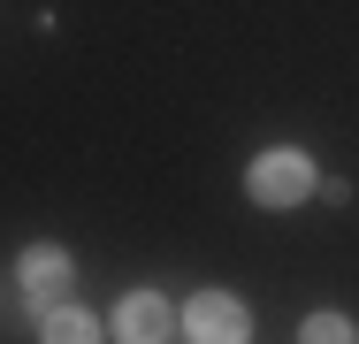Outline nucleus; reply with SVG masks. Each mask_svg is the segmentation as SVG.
I'll return each mask as SVG.
<instances>
[{
  "instance_id": "obj_1",
  "label": "nucleus",
  "mask_w": 359,
  "mask_h": 344,
  "mask_svg": "<svg viewBox=\"0 0 359 344\" xmlns=\"http://www.w3.org/2000/svg\"><path fill=\"white\" fill-rule=\"evenodd\" d=\"M184 329H191V344H245L252 337V314H245L229 291H207V298L184 306Z\"/></svg>"
},
{
  "instance_id": "obj_2",
  "label": "nucleus",
  "mask_w": 359,
  "mask_h": 344,
  "mask_svg": "<svg viewBox=\"0 0 359 344\" xmlns=\"http://www.w3.org/2000/svg\"><path fill=\"white\" fill-rule=\"evenodd\" d=\"M313 192V168H306V153H260L252 161V199L260 206H290Z\"/></svg>"
},
{
  "instance_id": "obj_6",
  "label": "nucleus",
  "mask_w": 359,
  "mask_h": 344,
  "mask_svg": "<svg viewBox=\"0 0 359 344\" xmlns=\"http://www.w3.org/2000/svg\"><path fill=\"white\" fill-rule=\"evenodd\" d=\"M298 344H352V322H344V314H313Z\"/></svg>"
},
{
  "instance_id": "obj_4",
  "label": "nucleus",
  "mask_w": 359,
  "mask_h": 344,
  "mask_svg": "<svg viewBox=\"0 0 359 344\" xmlns=\"http://www.w3.org/2000/svg\"><path fill=\"white\" fill-rule=\"evenodd\" d=\"M23 283H31L39 298L62 291V283H69V253H62V245H31V253H23Z\"/></svg>"
},
{
  "instance_id": "obj_5",
  "label": "nucleus",
  "mask_w": 359,
  "mask_h": 344,
  "mask_svg": "<svg viewBox=\"0 0 359 344\" xmlns=\"http://www.w3.org/2000/svg\"><path fill=\"white\" fill-rule=\"evenodd\" d=\"M39 344H100V322H92V314H76V306H62V314H46Z\"/></svg>"
},
{
  "instance_id": "obj_3",
  "label": "nucleus",
  "mask_w": 359,
  "mask_h": 344,
  "mask_svg": "<svg viewBox=\"0 0 359 344\" xmlns=\"http://www.w3.org/2000/svg\"><path fill=\"white\" fill-rule=\"evenodd\" d=\"M176 329V306L161 298V291H138V298H123V314H115V337L123 344H161Z\"/></svg>"
}]
</instances>
